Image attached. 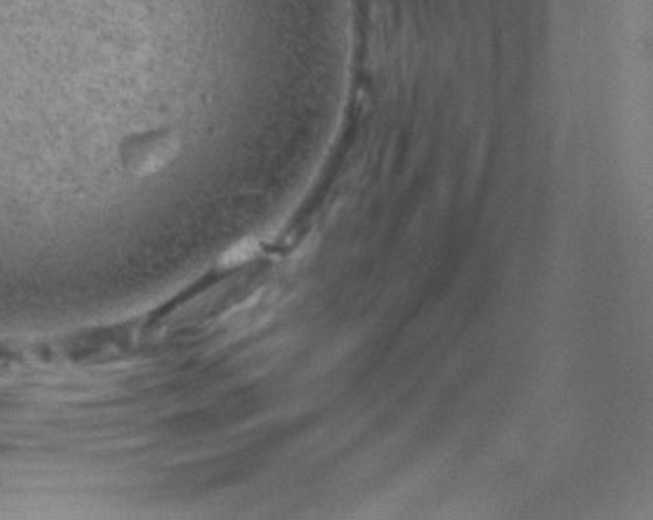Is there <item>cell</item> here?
<instances>
[{
    "label": "cell",
    "mask_w": 653,
    "mask_h": 520,
    "mask_svg": "<svg viewBox=\"0 0 653 520\" xmlns=\"http://www.w3.org/2000/svg\"><path fill=\"white\" fill-rule=\"evenodd\" d=\"M255 252H257V244H255L253 240H244V242H240L238 246L230 248V250L223 254L221 266H238V264L246 262L248 259H253Z\"/></svg>",
    "instance_id": "6da1fadb"
}]
</instances>
